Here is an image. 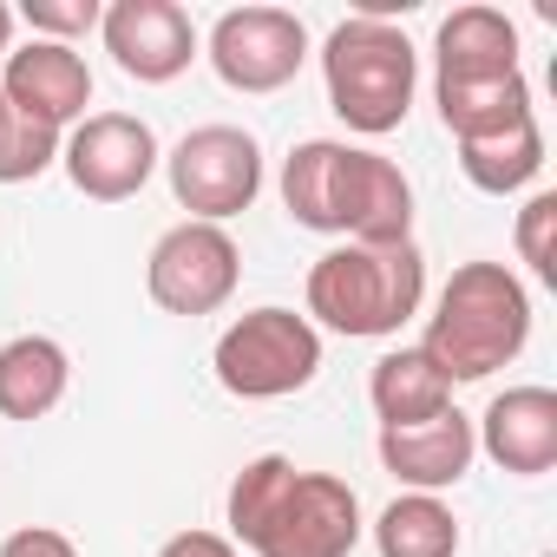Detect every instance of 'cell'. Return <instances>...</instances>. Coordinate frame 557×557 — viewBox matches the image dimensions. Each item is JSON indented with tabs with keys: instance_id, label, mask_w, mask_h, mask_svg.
<instances>
[{
	"instance_id": "44dd1931",
	"label": "cell",
	"mask_w": 557,
	"mask_h": 557,
	"mask_svg": "<svg viewBox=\"0 0 557 557\" xmlns=\"http://www.w3.org/2000/svg\"><path fill=\"white\" fill-rule=\"evenodd\" d=\"M381 557H459V518L433 492H407L374 518Z\"/></svg>"
},
{
	"instance_id": "d6986e66",
	"label": "cell",
	"mask_w": 557,
	"mask_h": 557,
	"mask_svg": "<svg viewBox=\"0 0 557 557\" xmlns=\"http://www.w3.org/2000/svg\"><path fill=\"white\" fill-rule=\"evenodd\" d=\"M440 79H479V73H518V27L498 8H459L440 21Z\"/></svg>"
},
{
	"instance_id": "e0dca14e",
	"label": "cell",
	"mask_w": 557,
	"mask_h": 557,
	"mask_svg": "<svg viewBox=\"0 0 557 557\" xmlns=\"http://www.w3.org/2000/svg\"><path fill=\"white\" fill-rule=\"evenodd\" d=\"M433 99H440V119L446 132L466 145V138H492L518 119H531V86L524 73H479V79H433Z\"/></svg>"
},
{
	"instance_id": "4fadbf2b",
	"label": "cell",
	"mask_w": 557,
	"mask_h": 557,
	"mask_svg": "<svg viewBox=\"0 0 557 557\" xmlns=\"http://www.w3.org/2000/svg\"><path fill=\"white\" fill-rule=\"evenodd\" d=\"M472 453H479V440H472V420L459 407H446L420 426H381V466L400 485L433 492V498L472 472Z\"/></svg>"
},
{
	"instance_id": "7a4b0ae2",
	"label": "cell",
	"mask_w": 557,
	"mask_h": 557,
	"mask_svg": "<svg viewBox=\"0 0 557 557\" xmlns=\"http://www.w3.org/2000/svg\"><path fill=\"white\" fill-rule=\"evenodd\" d=\"M531 342V296L505 262H466L440 289V309L426 322L420 355L446 381H485L505 361H518Z\"/></svg>"
},
{
	"instance_id": "8992f818",
	"label": "cell",
	"mask_w": 557,
	"mask_h": 557,
	"mask_svg": "<svg viewBox=\"0 0 557 557\" xmlns=\"http://www.w3.org/2000/svg\"><path fill=\"white\" fill-rule=\"evenodd\" d=\"M164 171H171V197L190 210V223H223V216L249 210L262 190V151L243 125L184 132L177 151L164 158Z\"/></svg>"
},
{
	"instance_id": "ffe728a7",
	"label": "cell",
	"mask_w": 557,
	"mask_h": 557,
	"mask_svg": "<svg viewBox=\"0 0 557 557\" xmlns=\"http://www.w3.org/2000/svg\"><path fill=\"white\" fill-rule=\"evenodd\" d=\"M459 171H466V184L485 190V197L524 190V184L544 171V132H537V119H518V125H505V132H492V138H466V145H459Z\"/></svg>"
},
{
	"instance_id": "7402d4cb",
	"label": "cell",
	"mask_w": 557,
	"mask_h": 557,
	"mask_svg": "<svg viewBox=\"0 0 557 557\" xmlns=\"http://www.w3.org/2000/svg\"><path fill=\"white\" fill-rule=\"evenodd\" d=\"M53 158H60V132L21 119L8 99H0V184H27V177H40Z\"/></svg>"
},
{
	"instance_id": "9c48e42d",
	"label": "cell",
	"mask_w": 557,
	"mask_h": 557,
	"mask_svg": "<svg viewBox=\"0 0 557 557\" xmlns=\"http://www.w3.org/2000/svg\"><path fill=\"white\" fill-rule=\"evenodd\" d=\"M60 164L73 177L79 197L92 203H125L151 184L158 171V132L132 112H92L79 119V132L60 145Z\"/></svg>"
},
{
	"instance_id": "6da1fadb",
	"label": "cell",
	"mask_w": 557,
	"mask_h": 557,
	"mask_svg": "<svg viewBox=\"0 0 557 557\" xmlns=\"http://www.w3.org/2000/svg\"><path fill=\"white\" fill-rule=\"evenodd\" d=\"M230 531L256 557H348L361 544V498L335 472L262 453L230 479Z\"/></svg>"
},
{
	"instance_id": "9a60e30c",
	"label": "cell",
	"mask_w": 557,
	"mask_h": 557,
	"mask_svg": "<svg viewBox=\"0 0 557 557\" xmlns=\"http://www.w3.org/2000/svg\"><path fill=\"white\" fill-rule=\"evenodd\" d=\"M413 230V184L394 158L348 145V236L355 243H407Z\"/></svg>"
},
{
	"instance_id": "52a82bcc",
	"label": "cell",
	"mask_w": 557,
	"mask_h": 557,
	"mask_svg": "<svg viewBox=\"0 0 557 557\" xmlns=\"http://www.w3.org/2000/svg\"><path fill=\"white\" fill-rule=\"evenodd\" d=\"M236 275H243V256L230 243L223 223H177L151 243V262H145V289L164 315H216L230 296H236Z\"/></svg>"
},
{
	"instance_id": "ba28073f",
	"label": "cell",
	"mask_w": 557,
	"mask_h": 557,
	"mask_svg": "<svg viewBox=\"0 0 557 557\" xmlns=\"http://www.w3.org/2000/svg\"><path fill=\"white\" fill-rule=\"evenodd\" d=\"M309 60V27L289 8H230L210 27V66L230 92H283Z\"/></svg>"
},
{
	"instance_id": "5bb4252c",
	"label": "cell",
	"mask_w": 557,
	"mask_h": 557,
	"mask_svg": "<svg viewBox=\"0 0 557 557\" xmlns=\"http://www.w3.org/2000/svg\"><path fill=\"white\" fill-rule=\"evenodd\" d=\"M283 203L302 230L348 236V145H335V138L296 145L283 164Z\"/></svg>"
},
{
	"instance_id": "3957f363",
	"label": "cell",
	"mask_w": 557,
	"mask_h": 557,
	"mask_svg": "<svg viewBox=\"0 0 557 557\" xmlns=\"http://www.w3.org/2000/svg\"><path fill=\"white\" fill-rule=\"evenodd\" d=\"M426 262L407 243H342L309 269V315L348 342L400 335V322L420 315Z\"/></svg>"
},
{
	"instance_id": "5b68a950",
	"label": "cell",
	"mask_w": 557,
	"mask_h": 557,
	"mask_svg": "<svg viewBox=\"0 0 557 557\" xmlns=\"http://www.w3.org/2000/svg\"><path fill=\"white\" fill-rule=\"evenodd\" d=\"M322 374V335L296 309H249L216 342V381L236 400H283Z\"/></svg>"
},
{
	"instance_id": "30bf717a",
	"label": "cell",
	"mask_w": 557,
	"mask_h": 557,
	"mask_svg": "<svg viewBox=\"0 0 557 557\" xmlns=\"http://www.w3.org/2000/svg\"><path fill=\"white\" fill-rule=\"evenodd\" d=\"M99 34L119 73L138 86H164L197 60V27L177 0H112L99 14Z\"/></svg>"
},
{
	"instance_id": "2e32d148",
	"label": "cell",
	"mask_w": 557,
	"mask_h": 557,
	"mask_svg": "<svg viewBox=\"0 0 557 557\" xmlns=\"http://www.w3.org/2000/svg\"><path fill=\"white\" fill-rule=\"evenodd\" d=\"M73 361L53 335H21L0 348V413L8 420H47L66 400Z\"/></svg>"
},
{
	"instance_id": "cb8c5ba5",
	"label": "cell",
	"mask_w": 557,
	"mask_h": 557,
	"mask_svg": "<svg viewBox=\"0 0 557 557\" xmlns=\"http://www.w3.org/2000/svg\"><path fill=\"white\" fill-rule=\"evenodd\" d=\"M99 0H27V27L40 34V40H73V34H92L99 27Z\"/></svg>"
},
{
	"instance_id": "4316f807",
	"label": "cell",
	"mask_w": 557,
	"mask_h": 557,
	"mask_svg": "<svg viewBox=\"0 0 557 557\" xmlns=\"http://www.w3.org/2000/svg\"><path fill=\"white\" fill-rule=\"evenodd\" d=\"M8 40H14V14L0 8V53H8Z\"/></svg>"
},
{
	"instance_id": "d4e9b609",
	"label": "cell",
	"mask_w": 557,
	"mask_h": 557,
	"mask_svg": "<svg viewBox=\"0 0 557 557\" xmlns=\"http://www.w3.org/2000/svg\"><path fill=\"white\" fill-rule=\"evenodd\" d=\"M0 557H79V550H73L66 531H53V524H27V531H14L8 544H0Z\"/></svg>"
},
{
	"instance_id": "277c9868",
	"label": "cell",
	"mask_w": 557,
	"mask_h": 557,
	"mask_svg": "<svg viewBox=\"0 0 557 557\" xmlns=\"http://www.w3.org/2000/svg\"><path fill=\"white\" fill-rule=\"evenodd\" d=\"M322 79H329V106L348 119V132H394L413 106L420 86V53L394 21H342L322 47Z\"/></svg>"
},
{
	"instance_id": "7c38bea8",
	"label": "cell",
	"mask_w": 557,
	"mask_h": 557,
	"mask_svg": "<svg viewBox=\"0 0 557 557\" xmlns=\"http://www.w3.org/2000/svg\"><path fill=\"white\" fill-rule=\"evenodd\" d=\"M472 440L485 446V459L498 472H518V479H537L557 466V394L550 387H505L485 420L472 426Z\"/></svg>"
},
{
	"instance_id": "603a6c76",
	"label": "cell",
	"mask_w": 557,
	"mask_h": 557,
	"mask_svg": "<svg viewBox=\"0 0 557 557\" xmlns=\"http://www.w3.org/2000/svg\"><path fill=\"white\" fill-rule=\"evenodd\" d=\"M550 230H557V190H537L518 210V256L544 275V283H557V243H550Z\"/></svg>"
},
{
	"instance_id": "8fae6325",
	"label": "cell",
	"mask_w": 557,
	"mask_h": 557,
	"mask_svg": "<svg viewBox=\"0 0 557 557\" xmlns=\"http://www.w3.org/2000/svg\"><path fill=\"white\" fill-rule=\"evenodd\" d=\"M0 99H8L21 119L66 132L73 119H86L92 106V73L73 47L60 40H27L21 53H8V73H0Z\"/></svg>"
},
{
	"instance_id": "484cf974",
	"label": "cell",
	"mask_w": 557,
	"mask_h": 557,
	"mask_svg": "<svg viewBox=\"0 0 557 557\" xmlns=\"http://www.w3.org/2000/svg\"><path fill=\"white\" fill-rule=\"evenodd\" d=\"M158 557H236V544L216 531H177V537H164Z\"/></svg>"
},
{
	"instance_id": "ac0fdd59",
	"label": "cell",
	"mask_w": 557,
	"mask_h": 557,
	"mask_svg": "<svg viewBox=\"0 0 557 557\" xmlns=\"http://www.w3.org/2000/svg\"><path fill=\"white\" fill-rule=\"evenodd\" d=\"M368 400H374L381 426H420V420H433V413L453 407V381H446L420 348H394V355L374 361Z\"/></svg>"
}]
</instances>
